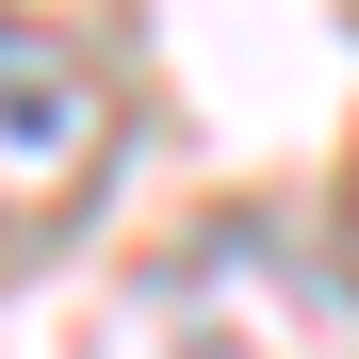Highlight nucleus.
I'll return each mask as SVG.
<instances>
[{
  "mask_svg": "<svg viewBox=\"0 0 359 359\" xmlns=\"http://www.w3.org/2000/svg\"><path fill=\"white\" fill-rule=\"evenodd\" d=\"M114 147V98L82 82V49H49L0 17V212H49V196H82V163Z\"/></svg>",
  "mask_w": 359,
  "mask_h": 359,
  "instance_id": "1",
  "label": "nucleus"
}]
</instances>
